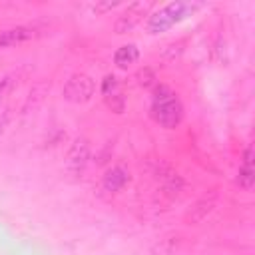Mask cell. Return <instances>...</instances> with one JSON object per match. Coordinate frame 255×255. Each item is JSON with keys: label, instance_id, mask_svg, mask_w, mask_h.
<instances>
[{"label": "cell", "instance_id": "obj_12", "mask_svg": "<svg viewBox=\"0 0 255 255\" xmlns=\"http://www.w3.org/2000/svg\"><path fill=\"white\" fill-rule=\"evenodd\" d=\"M104 100H106V106L116 114L124 112V108H126V98L122 96V92H114L110 96H104Z\"/></svg>", "mask_w": 255, "mask_h": 255}, {"label": "cell", "instance_id": "obj_14", "mask_svg": "<svg viewBox=\"0 0 255 255\" xmlns=\"http://www.w3.org/2000/svg\"><path fill=\"white\" fill-rule=\"evenodd\" d=\"M183 52V44L181 42H173V44H169V46H165V50L161 52V56L163 58H167V60H173L175 56H179Z\"/></svg>", "mask_w": 255, "mask_h": 255}, {"label": "cell", "instance_id": "obj_9", "mask_svg": "<svg viewBox=\"0 0 255 255\" xmlns=\"http://www.w3.org/2000/svg\"><path fill=\"white\" fill-rule=\"evenodd\" d=\"M253 181H255V169H253V149H251V147H247V149H245V153H243L241 167H239L237 183H239L243 189H251V187H253Z\"/></svg>", "mask_w": 255, "mask_h": 255}, {"label": "cell", "instance_id": "obj_5", "mask_svg": "<svg viewBox=\"0 0 255 255\" xmlns=\"http://www.w3.org/2000/svg\"><path fill=\"white\" fill-rule=\"evenodd\" d=\"M149 8H151L149 2H133V4H129V6L124 10V14L116 20V32H118V34L129 32V30L141 20V16H145V12H147Z\"/></svg>", "mask_w": 255, "mask_h": 255}, {"label": "cell", "instance_id": "obj_3", "mask_svg": "<svg viewBox=\"0 0 255 255\" xmlns=\"http://www.w3.org/2000/svg\"><path fill=\"white\" fill-rule=\"evenodd\" d=\"M94 80L86 74H74L66 84H64V98L74 104H84L94 96Z\"/></svg>", "mask_w": 255, "mask_h": 255}, {"label": "cell", "instance_id": "obj_10", "mask_svg": "<svg viewBox=\"0 0 255 255\" xmlns=\"http://www.w3.org/2000/svg\"><path fill=\"white\" fill-rule=\"evenodd\" d=\"M137 58H139V50H137L133 44H124V46L118 48L116 54H114V62H116V66H120V68H128V66L135 64Z\"/></svg>", "mask_w": 255, "mask_h": 255}, {"label": "cell", "instance_id": "obj_16", "mask_svg": "<svg viewBox=\"0 0 255 255\" xmlns=\"http://www.w3.org/2000/svg\"><path fill=\"white\" fill-rule=\"evenodd\" d=\"M8 88H10V80L8 78H0V100L4 98V94L8 92Z\"/></svg>", "mask_w": 255, "mask_h": 255}, {"label": "cell", "instance_id": "obj_17", "mask_svg": "<svg viewBox=\"0 0 255 255\" xmlns=\"http://www.w3.org/2000/svg\"><path fill=\"white\" fill-rule=\"evenodd\" d=\"M118 6V2H108V4H96L94 6V12H104V10H110V8H116Z\"/></svg>", "mask_w": 255, "mask_h": 255}, {"label": "cell", "instance_id": "obj_7", "mask_svg": "<svg viewBox=\"0 0 255 255\" xmlns=\"http://www.w3.org/2000/svg\"><path fill=\"white\" fill-rule=\"evenodd\" d=\"M129 181V171L122 165H116V167H110L104 175V187L108 191H120L126 187V183Z\"/></svg>", "mask_w": 255, "mask_h": 255}, {"label": "cell", "instance_id": "obj_8", "mask_svg": "<svg viewBox=\"0 0 255 255\" xmlns=\"http://www.w3.org/2000/svg\"><path fill=\"white\" fill-rule=\"evenodd\" d=\"M213 207H215V197H201V199H197V201L187 209L185 221H187V223H199V221H203V219L211 213Z\"/></svg>", "mask_w": 255, "mask_h": 255}, {"label": "cell", "instance_id": "obj_1", "mask_svg": "<svg viewBox=\"0 0 255 255\" xmlns=\"http://www.w3.org/2000/svg\"><path fill=\"white\" fill-rule=\"evenodd\" d=\"M151 116L163 128H175L183 118V108H181L179 100L165 86H157L153 92Z\"/></svg>", "mask_w": 255, "mask_h": 255}, {"label": "cell", "instance_id": "obj_13", "mask_svg": "<svg viewBox=\"0 0 255 255\" xmlns=\"http://www.w3.org/2000/svg\"><path fill=\"white\" fill-rule=\"evenodd\" d=\"M135 80H137V86H141V88H149V86H153L155 84V74H153V70L151 68H139L137 72H135Z\"/></svg>", "mask_w": 255, "mask_h": 255}, {"label": "cell", "instance_id": "obj_4", "mask_svg": "<svg viewBox=\"0 0 255 255\" xmlns=\"http://www.w3.org/2000/svg\"><path fill=\"white\" fill-rule=\"evenodd\" d=\"M90 161V145L86 139H76L68 153H66V159H64V165H66V171L70 175H80L84 173L86 165Z\"/></svg>", "mask_w": 255, "mask_h": 255}, {"label": "cell", "instance_id": "obj_11", "mask_svg": "<svg viewBox=\"0 0 255 255\" xmlns=\"http://www.w3.org/2000/svg\"><path fill=\"white\" fill-rule=\"evenodd\" d=\"M181 191H183V177L177 175L175 171H171V173L163 179V195L169 197V199H175Z\"/></svg>", "mask_w": 255, "mask_h": 255}, {"label": "cell", "instance_id": "obj_6", "mask_svg": "<svg viewBox=\"0 0 255 255\" xmlns=\"http://www.w3.org/2000/svg\"><path fill=\"white\" fill-rule=\"evenodd\" d=\"M36 36V30L30 26H16L0 32V48H8L14 44H22L26 40H32Z\"/></svg>", "mask_w": 255, "mask_h": 255}, {"label": "cell", "instance_id": "obj_15", "mask_svg": "<svg viewBox=\"0 0 255 255\" xmlns=\"http://www.w3.org/2000/svg\"><path fill=\"white\" fill-rule=\"evenodd\" d=\"M114 92H120V90H118V80H116L114 76H106L104 82H102V94H104V96H110V94H114Z\"/></svg>", "mask_w": 255, "mask_h": 255}, {"label": "cell", "instance_id": "obj_2", "mask_svg": "<svg viewBox=\"0 0 255 255\" xmlns=\"http://www.w3.org/2000/svg\"><path fill=\"white\" fill-rule=\"evenodd\" d=\"M187 10H191V6L187 2H169L167 6L159 8L157 12H153L149 16V22H147L149 32L157 34V32H163V30L171 28Z\"/></svg>", "mask_w": 255, "mask_h": 255}]
</instances>
